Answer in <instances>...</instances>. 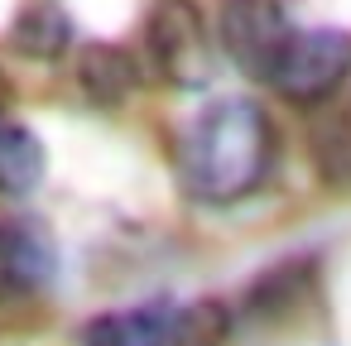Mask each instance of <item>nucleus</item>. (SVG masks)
I'll list each match as a JSON object with an SVG mask.
<instances>
[{
  "label": "nucleus",
  "mask_w": 351,
  "mask_h": 346,
  "mask_svg": "<svg viewBox=\"0 0 351 346\" xmlns=\"http://www.w3.org/2000/svg\"><path fill=\"white\" fill-rule=\"evenodd\" d=\"M274 169V125L245 97L202 106L178 140V178L197 202H241Z\"/></svg>",
  "instance_id": "obj_1"
},
{
  "label": "nucleus",
  "mask_w": 351,
  "mask_h": 346,
  "mask_svg": "<svg viewBox=\"0 0 351 346\" xmlns=\"http://www.w3.org/2000/svg\"><path fill=\"white\" fill-rule=\"evenodd\" d=\"M351 77V34L346 29H289L279 53L265 68V82L293 101L317 106Z\"/></svg>",
  "instance_id": "obj_2"
},
{
  "label": "nucleus",
  "mask_w": 351,
  "mask_h": 346,
  "mask_svg": "<svg viewBox=\"0 0 351 346\" xmlns=\"http://www.w3.org/2000/svg\"><path fill=\"white\" fill-rule=\"evenodd\" d=\"M149 58L159 68L164 82L173 87H202L212 73V49H207V29L193 0H159V10L149 15Z\"/></svg>",
  "instance_id": "obj_3"
},
{
  "label": "nucleus",
  "mask_w": 351,
  "mask_h": 346,
  "mask_svg": "<svg viewBox=\"0 0 351 346\" xmlns=\"http://www.w3.org/2000/svg\"><path fill=\"white\" fill-rule=\"evenodd\" d=\"M289 29H293V15L284 0H221V15H217L226 58L250 77H265V68L279 53V44L289 39Z\"/></svg>",
  "instance_id": "obj_4"
},
{
  "label": "nucleus",
  "mask_w": 351,
  "mask_h": 346,
  "mask_svg": "<svg viewBox=\"0 0 351 346\" xmlns=\"http://www.w3.org/2000/svg\"><path fill=\"white\" fill-rule=\"evenodd\" d=\"M173 322H178V308L169 298H149V303H135V308H116V312L92 317L77 332V341L82 346H169Z\"/></svg>",
  "instance_id": "obj_5"
},
{
  "label": "nucleus",
  "mask_w": 351,
  "mask_h": 346,
  "mask_svg": "<svg viewBox=\"0 0 351 346\" xmlns=\"http://www.w3.org/2000/svg\"><path fill=\"white\" fill-rule=\"evenodd\" d=\"M135 87H140V68L121 44H87L77 53V92L92 106L116 111L135 97Z\"/></svg>",
  "instance_id": "obj_6"
},
{
  "label": "nucleus",
  "mask_w": 351,
  "mask_h": 346,
  "mask_svg": "<svg viewBox=\"0 0 351 346\" xmlns=\"http://www.w3.org/2000/svg\"><path fill=\"white\" fill-rule=\"evenodd\" d=\"M53 274V245L34 226L0 221V288H29Z\"/></svg>",
  "instance_id": "obj_7"
},
{
  "label": "nucleus",
  "mask_w": 351,
  "mask_h": 346,
  "mask_svg": "<svg viewBox=\"0 0 351 346\" xmlns=\"http://www.w3.org/2000/svg\"><path fill=\"white\" fill-rule=\"evenodd\" d=\"M10 39H15V49H20L25 58L49 63V58H63V53H68V44H73V20L63 15V5H53V0H34V5L15 20Z\"/></svg>",
  "instance_id": "obj_8"
},
{
  "label": "nucleus",
  "mask_w": 351,
  "mask_h": 346,
  "mask_svg": "<svg viewBox=\"0 0 351 346\" xmlns=\"http://www.w3.org/2000/svg\"><path fill=\"white\" fill-rule=\"evenodd\" d=\"M44 178V145L20 121H0V193L15 197Z\"/></svg>",
  "instance_id": "obj_9"
},
{
  "label": "nucleus",
  "mask_w": 351,
  "mask_h": 346,
  "mask_svg": "<svg viewBox=\"0 0 351 346\" xmlns=\"http://www.w3.org/2000/svg\"><path fill=\"white\" fill-rule=\"evenodd\" d=\"M313 169L332 188H351V116H332L313 130Z\"/></svg>",
  "instance_id": "obj_10"
},
{
  "label": "nucleus",
  "mask_w": 351,
  "mask_h": 346,
  "mask_svg": "<svg viewBox=\"0 0 351 346\" xmlns=\"http://www.w3.org/2000/svg\"><path fill=\"white\" fill-rule=\"evenodd\" d=\"M169 346H226V312H221V303H197V308L178 312Z\"/></svg>",
  "instance_id": "obj_11"
}]
</instances>
